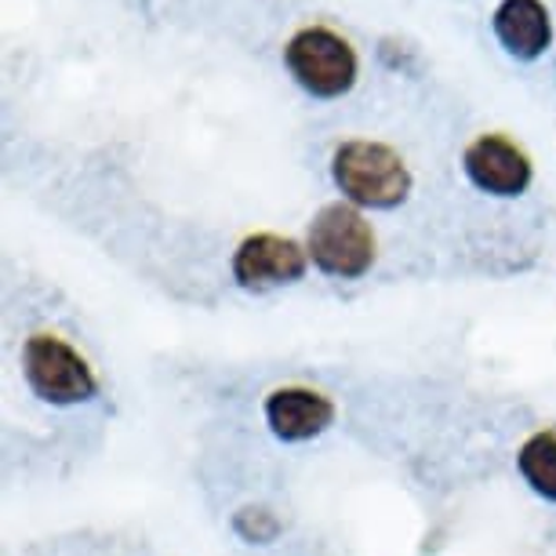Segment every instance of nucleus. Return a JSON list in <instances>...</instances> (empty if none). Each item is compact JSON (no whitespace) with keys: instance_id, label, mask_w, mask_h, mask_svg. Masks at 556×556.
Segmentation results:
<instances>
[{"instance_id":"f257e3e1","label":"nucleus","mask_w":556,"mask_h":556,"mask_svg":"<svg viewBox=\"0 0 556 556\" xmlns=\"http://www.w3.org/2000/svg\"><path fill=\"white\" fill-rule=\"evenodd\" d=\"M331 182L356 207L390 212L412 197V167L393 146L375 139H345L331 153Z\"/></svg>"},{"instance_id":"f03ea898","label":"nucleus","mask_w":556,"mask_h":556,"mask_svg":"<svg viewBox=\"0 0 556 556\" xmlns=\"http://www.w3.org/2000/svg\"><path fill=\"white\" fill-rule=\"evenodd\" d=\"M306 251L324 277L361 280L375 266L379 240H375V229L361 215V207L350 201H331L313 215L306 229Z\"/></svg>"},{"instance_id":"7ed1b4c3","label":"nucleus","mask_w":556,"mask_h":556,"mask_svg":"<svg viewBox=\"0 0 556 556\" xmlns=\"http://www.w3.org/2000/svg\"><path fill=\"white\" fill-rule=\"evenodd\" d=\"M285 66L306 96L342 99L345 91H353L361 59L331 26H302L285 45Z\"/></svg>"},{"instance_id":"20e7f679","label":"nucleus","mask_w":556,"mask_h":556,"mask_svg":"<svg viewBox=\"0 0 556 556\" xmlns=\"http://www.w3.org/2000/svg\"><path fill=\"white\" fill-rule=\"evenodd\" d=\"M23 375L26 386L45 404L73 407L88 404L99 393V375L88 364V356L62 339V334L37 331L23 345Z\"/></svg>"},{"instance_id":"39448f33","label":"nucleus","mask_w":556,"mask_h":556,"mask_svg":"<svg viewBox=\"0 0 556 556\" xmlns=\"http://www.w3.org/2000/svg\"><path fill=\"white\" fill-rule=\"evenodd\" d=\"M309 269L306 244L280 233H248L233 251V280L244 291L299 285Z\"/></svg>"},{"instance_id":"423d86ee","label":"nucleus","mask_w":556,"mask_h":556,"mask_svg":"<svg viewBox=\"0 0 556 556\" xmlns=\"http://www.w3.org/2000/svg\"><path fill=\"white\" fill-rule=\"evenodd\" d=\"M462 172L480 193L491 197H520L531 186L534 164L528 150L520 142H513L509 135L488 131L466 146L462 153Z\"/></svg>"},{"instance_id":"0eeeda50","label":"nucleus","mask_w":556,"mask_h":556,"mask_svg":"<svg viewBox=\"0 0 556 556\" xmlns=\"http://www.w3.org/2000/svg\"><path fill=\"white\" fill-rule=\"evenodd\" d=\"M269 433L285 444H306V440L328 433L334 426V401L313 386H280L262 404Z\"/></svg>"},{"instance_id":"6e6552de","label":"nucleus","mask_w":556,"mask_h":556,"mask_svg":"<svg viewBox=\"0 0 556 556\" xmlns=\"http://www.w3.org/2000/svg\"><path fill=\"white\" fill-rule=\"evenodd\" d=\"M491 29L498 45L520 62L542 59L553 45V18L542 0H502L491 15Z\"/></svg>"},{"instance_id":"1a4fd4ad","label":"nucleus","mask_w":556,"mask_h":556,"mask_svg":"<svg viewBox=\"0 0 556 556\" xmlns=\"http://www.w3.org/2000/svg\"><path fill=\"white\" fill-rule=\"evenodd\" d=\"M517 469L534 495L556 502V429H539L520 444Z\"/></svg>"},{"instance_id":"9d476101","label":"nucleus","mask_w":556,"mask_h":556,"mask_svg":"<svg viewBox=\"0 0 556 556\" xmlns=\"http://www.w3.org/2000/svg\"><path fill=\"white\" fill-rule=\"evenodd\" d=\"M233 528H237V534H240L244 542L269 545V542L280 534V520L273 517V513H269L266 506H244V509L237 513Z\"/></svg>"}]
</instances>
